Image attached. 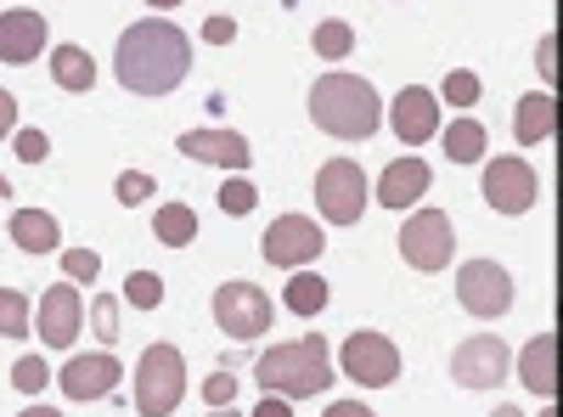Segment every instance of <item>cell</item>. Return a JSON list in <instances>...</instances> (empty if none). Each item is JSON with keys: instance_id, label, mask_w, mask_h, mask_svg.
<instances>
[{"instance_id": "19", "label": "cell", "mask_w": 563, "mask_h": 417, "mask_svg": "<svg viewBox=\"0 0 563 417\" xmlns=\"http://www.w3.org/2000/svg\"><path fill=\"white\" fill-rule=\"evenodd\" d=\"M7 231H12V243H18L23 254H57V243H63L57 215H45V209H18Z\"/></svg>"}, {"instance_id": "2", "label": "cell", "mask_w": 563, "mask_h": 417, "mask_svg": "<svg viewBox=\"0 0 563 417\" xmlns=\"http://www.w3.org/2000/svg\"><path fill=\"white\" fill-rule=\"evenodd\" d=\"M310 119L316 130L339 135V142H366V135H378L384 102L361 74H321L310 85Z\"/></svg>"}, {"instance_id": "15", "label": "cell", "mask_w": 563, "mask_h": 417, "mask_svg": "<svg viewBox=\"0 0 563 417\" xmlns=\"http://www.w3.org/2000/svg\"><path fill=\"white\" fill-rule=\"evenodd\" d=\"M389 124H395V135L406 147H417V142H429V135L440 130V97L429 85H406L400 97H395V108H389Z\"/></svg>"}, {"instance_id": "21", "label": "cell", "mask_w": 563, "mask_h": 417, "mask_svg": "<svg viewBox=\"0 0 563 417\" xmlns=\"http://www.w3.org/2000/svg\"><path fill=\"white\" fill-rule=\"evenodd\" d=\"M52 79L63 90H90V85H97V63H90L85 45H57V52H52Z\"/></svg>"}, {"instance_id": "36", "label": "cell", "mask_w": 563, "mask_h": 417, "mask_svg": "<svg viewBox=\"0 0 563 417\" xmlns=\"http://www.w3.org/2000/svg\"><path fill=\"white\" fill-rule=\"evenodd\" d=\"M231 395H238V384H231V373H214V378L203 384V400H209V406H231Z\"/></svg>"}, {"instance_id": "10", "label": "cell", "mask_w": 563, "mask_h": 417, "mask_svg": "<svg viewBox=\"0 0 563 417\" xmlns=\"http://www.w3.org/2000/svg\"><path fill=\"white\" fill-rule=\"evenodd\" d=\"M512 373V350H507V339H496V333H479V339H467V344H456V355H451V378H456V389H496L501 378Z\"/></svg>"}, {"instance_id": "18", "label": "cell", "mask_w": 563, "mask_h": 417, "mask_svg": "<svg viewBox=\"0 0 563 417\" xmlns=\"http://www.w3.org/2000/svg\"><path fill=\"white\" fill-rule=\"evenodd\" d=\"M422 193H429V164L422 158H395L378 175V204L384 209H411Z\"/></svg>"}, {"instance_id": "8", "label": "cell", "mask_w": 563, "mask_h": 417, "mask_svg": "<svg viewBox=\"0 0 563 417\" xmlns=\"http://www.w3.org/2000/svg\"><path fill=\"white\" fill-rule=\"evenodd\" d=\"M400 254L411 271H445L451 254H456V231L440 209H417L406 226H400Z\"/></svg>"}, {"instance_id": "45", "label": "cell", "mask_w": 563, "mask_h": 417, "mask_svg": "<svg viewBox=\"0 0 563 417\" xmlns=\"http://www.w3.org/2000/svg\"><path fill=\"white\" fill-rule=\"evenodd\" d=\"M541 417H558V411H552V406H547V411H541Z\"/></svg>"}, {"instance_id": "1", "label": "cell", "mask_w": 563, "mask_h": 417, "mask_svg": "<svg viewBox=\"0 0 563 417\" xmlns=\"http://www.w3.org/2000/svg\"><path fill=\"white\" fill-rule=\"evenodd\" d=\"M113 68H119V85L135 90V97H169L192 74V40L169 18H141L119 34Z\"/></svg>"}, {"instance_id": "9", "label": "cell", "mask_w": 563, "mask_h": 417, "mask_svg": "<svg viewBox=\"0 0 563 417\" xmlns=\"http://www.w3.org/2000/svg\"><path fill=\"white\" fill-rule=\"evenodd\" d=\"M260 254L276 265V271H305L316 254H327V238H321V226L305 220V215H282L265 226V243Z\"/></svg>"}, {"instance_id": "11", "label": "cell", "mask_w": 563, "mask_h": 417, "mask_svg": "<svg viewBox=\"0 0 563 417\" xmlns=\"http://www.w3.org/2000/svg\"><path fill=\"white\" fill-rule=\"evenodd\" d=\"M456 299H462V310H474V316H485V321L507 316V310H512V276H507V265H496V260H467V265L456 271Z\"/></svg>"}, {"instance_id": "42", "label": "cell", "mask_w": 563, "mask_h": 417, "mask_svg": "<svg viewBox=\"0 0 563 417\" xmlns=\"http://www.w3.org/2000/svg\"><path fill=\"white\" fill-rule=\"evenodd\" d=\"M147 7H153V12H169V7H180V0H147Z\"/></svg>"}, {"instance_id": "16", "label": "cell", "mask_w": 563, "mask_h": 417, "mask_svg": "<svg viewBox=\"0 0 563 417\" xmlns=\"http://www.w3.org/2000/svg\"><path fill=\"white\" fill-rule=\"evenodd\" d=\"M186 158H198V164H220V169H249V135L238 130H186L180 142H175Z\"/></svg>"}, {"instance_id": "14", "label": "cell", "mask_w": 563, "mask_h": 417, "mask_svg": "<svg viewBox=\"0 0 563 417\" xmlns=\"http://www.w3.org/2000/svg\"><path fill=\"white\" fill-rule=\"evenodd\" d=\"M40 339L52 344V350H68L74 339H79V328H85V299H79V288L74 283H52L40 294Z\"/></svg>"}, {"instance_id": "23", "label": "cell", "mask_w": 563, "mask_h": 417, "mask_svg": "<svg viewBox=\"0 0 563 417\" xmlns=\"http://www.w3.org/2000/svg\"><path fill=\"white\" fill-rule=\"evenodd\" d=\"M519 378H525V389L552 395V333H536V339L525 344V355H519Z\"/></svg>"}, {"instance_id": "6", "label": "cell", "mask_w": 563, "mask_h": 417, "mask_svg": "<svg viewBox=\"0 0 563 417\" xmlns=\"http://www.w3.org/2000/svg\"><path fill=\"white\" fill-rule=\"evenodd\" d=\"M339 366H344V378H355V384H366V389H389V384L400 378V350H395L389 333L361 328V333L344 339Z\"/></svg>"}, {"instance_id": "3", "label": "cell", "mask_w": 563, "mask_h": 417, "mask_svg": "<svg viewBox=\"0 0 563 417\" xmlns=\"http://www.w3.org/2000/svg\"><path fill=\"white\" fill-rule=\"evenodd\" d=\"M254 384L276 400H310L321 389H333V350L321 333L294 339V344H271L254 366Z\"/></svg>"}, {"instance_id": "40", "label": "cell", "mask_w": 563, "mask_h": 417, "mask_svg": "<svg viewBox=\"0 0 563 417\" xmlns=\"http://www.w3.org/2000/svg\"><path fill=\"white\" fill-rule=\"evenodd\" d=\"M254 417H294V400H276V395H265V400L254 406Z\"/></svg>"}, {"instance_id": "25", "label": "cell", "mask_w": 563, "mask_h": 417, "mask_svg": "<svg viewBox=\"0 0 563 417\" xmlns=\"http://www.w3.org/2000/svg\"><path fill=\"white\" fill-rule=\"evenodd\" d=\"M153 231H158V243H169V249H186L198 238V215L186 209V204H164L158 215H153Z\"/></svg>"}, {"instance_id": "37", "label": "cell", "mask_w": 563, "mask_h": 417, "mask_svg": "<svg viewBox=\"0 0 563 417\" xmlns=\"http://www.w3.org/2000/svg\"><path fill=\"white\" fill-rule=\"evenodd\" d=\"M231 34H238V23H231V18H209L203 23V40L209 45H231Z\"/></svg>"}, {"instance_id": "39", "label": "cell", "mask_w": 563, "mask_h": 417, "mask_svg": "<svg viewBox=\"0 0 563 417\" xmlns=\"http://www.w3.org/2000/svg\"><path fill=\"white\" fill-rule=\"evenodd\" d=\"M12 124H18V102H12V90H0V142L12 135Z\"/></svg>"}, {"instance_id": "4", "label": "cell", "mask_w": 563, "mask_h": 417, "mask_svg": "<svg viewBox=\"0 0 563 417\" xmlns=\"http://www.w3.org/2000/svg\"><path fill=\"white\" fill-rule=\"evenodd\" d=\"M186 395V361L175 344H147L135 366V411L141 417H169Z\"/></svg>"}, {"instance_id": "27", "label": "cell", "mask_w": 563, "mask_h": 417, "mask_svg": "<svg viewBox=\"0 0 563 417\" xmlns=\"http://www.w3.org/2000/svg\"><path fill=\"white\" fill-rule=\"evenodd\" d=\"M479 74L474 68H456V74H445V90H440V97L451 102V108H462V113H474V102H479Z\"/></svg>"}, {"instance_id": "34", "label": "cell", "mask_w": 563, "mask_h": 417, "mask_svg": "<svg viewBox=\"0 0 563 417\" xmlns=\"http://www.w3.org/2000/svg\"><path fill=\"white\" fill-rule=\"evenodd\" d=\"M147 198H153V180L141 169H124L119 175V204H147Z\"/></svg>"}, {"instance_id": "35", "label": "cell", "mask_w": 563, "mask_h": 417, "mask_svg": "<svg viewBox=\"0 0 563 417\" xmlns=\"http://www.w3.org/2000/svg\"><path fill=\"white\" fill-rule=\"evenodd\" d=\"M97 339H102V344L119 339V305H113V299H97Z\"/></svg>"}, {"instance_id": "33", "label": "cell", "mask_w": 563, "mask_h": 417, "mask_svg": "<svg viewBox=\"0 0 563 417\" xmlns=\"http://www.w3.org/2000/svg\"><path fill=\"white\" fill-rule=\"evenodd\" d=\"M12 147H18L23 164H45V153H52V142H45L40 130H18V135H12Z\"/></svg>"}, {"instance_id": "41", "label": "cell", "mask_w": 563, "mask_h": 417, "mask_svg": "<svg viewBox=\"0 0 563 417\" xmlns=\"http://www.w3.org/2000/svg\"><path fill=\"white\" fill-rule=\"evenodd\" d=\"M18 417H63L57 406H29V411H18Z\"/></svg>"}, {"instance_id": "29", "label": "cell", "mask_w": 563, "mask_h": 417, "mask_svg": "<svg viewBox=\"0 0 563 417\" xmlns=\"http://www.w3.org/2000/svg\"><path fill=\"white\" fill-rule=\"evenodd\" d=\"M124 299H130V305H141V310H158L164 283H158L153 271H130V276H124Z\"/></svg>"}, {"instance_id": "17", "label": "cell", "mask_w": 563, "mask_h": 417, "mask_svg": "<svg viewBox=\"0 0 563 417\" xmlns=\"http://www.w3.org/2000/svg\"><path fill=\"white\" fill-rule=\"evenodd\" d=\"M40 52H45V18H40V12H23V7L0 12V63L23 68V63H34Z\"/></svg>"}, {"instance_id": "43", "label": "cell", "mask_w": 563, "mask_h": 417, "mask_svg": "<svg viewBox=\"0 0 563 417\" xmlns=\"http://www.w3.org/2000/svg\"><path fill=\"white\" fill-rule=\"evenodd\" d=\"M490 417H519V406H496Z\"/></svg>"}, {"instance_id": "20", "label": "cell", "mask_w": 563, "mask_h": 417, "mask_svg": "<svg viewBox=\"0 0 563 417\" xmlns=\"http://www.w3.org/2000/svg\"><path fill=\"white\" fill-rule=\"evenodd\" d=\"M552 119H558L552 97L547 90H530V97H519V108H512V135H519L525 147H536V142L552 135Z\"/></svg>"}, {"instance_id": "13", "label": "cell", "mask_w": 563, "mask_h": 417, "mask_svg": "<svg viewBox=\"0 0 563 417\" xmlns=\"http://www.w3.org/2000/svg\"><path fill=\"white\" fill-rule=\"evenodd\" d=\"M119 378H124V366H119V355H113V350L68 355V366H63V395H68V400H79V406H90V400L113 395V389H119Z\"/></svg>"}, {"instance_id": "28", "label": "cell", "mask_w": 563, "mask_h": 417, "mask_svg": "<svg viewBox=\"0 0 563 417\" xmlns=\"http://www.w3.org/2000/svg\"><path fill=\"white\" fill-rule=\"evenodd\" d=\"M29 333V305L18 288H0V339H23Z\"/></svg>"}, {"instance_id": "30", "label": "cell", "mask_w": 563, "mask_h": 417, "mask_svg": "<svg viewBox=\"0 0 563 417\" xmlns=\"http://www.w3.org/2000/svg\"><path fill=\"white\" fill-rule=\"evenodd\" d=\"M220 209H225V215H254V209H260V193H254V180L231 175L225 187H220Z\"/></svg>"}, {"instance_id": "31", "label": "cell", "mask_w": 563, "mask_h": 417, "mask_svg": "<svg viewBox=\"0 0 563 417\" xmlns=\"http://www.w3.org/2000/svg\"><path fill=\"white\" fill-rule=\"evenodd\" d=\"M63 271H68L63 283H74V288H79V283H97V276H102V254H97V249H68V254H63Z\"/></svg>"}, {"instance_id": "32", "label": "cell", "mask_w": 563, "mask_h": 417, "mask_svg": "<svg viewBox=\"0 0 563 417\" xmlns=\"http://www.w3.org/2000/svg\"><path fill=\"white\" fill-rule=\"evenodd\" d=\"M45 378H52V373H45V361H40V355H18L12 384H18L23 395H40V389H45Z\"/></svg>"}, {"instance_id": "26", "label": "cell", "mask_w": 563, "mask_h": 417, "mask_svg": "<svg viewBox=\"0 0 563 417\" xmlns=\"http://www.w3.org/2000/svg\"><path fill=\"white\" fill-rule=\"evenodd\" d=\"M355 52V29L344 23V18H327V23H316V57H327V63H344Z\"/></svg>"}, {"instance_id": "24", "label": "cell", "mask_w": 563, "mask_h": 417, "mask_svg": "<svg viewBox=\"0 0 563 417\" xmlns=\"http://www.w3.org/2000/svg\"><path fill=\"white\" fill-rule=\"evenodd\" d=\"M282 305H288L294 316H321L327 305V283L316 271H288V288H282Z\"/></svg>"}, {"instance_id": "5", "label": "cell", "mask_w": 563, "mask_h": 417, "mask_svg": "<svg viewBox=\"0 0 563 417\" xmlns=\"http://www.w3.org/2000/svg\"><path fill=\"white\" fill-rule=\"evenodd\" d=\"M271 316H276V305H271V294L260 283H220L214 288V321H220L225 339L249 344V339L271 333Z\"/></svg>"}, {"instance_id": "22", "label": "cell", "mask_w": 563, "mask_h": 417, "mask_svg": "<svg viewBox=\"0 0 563 417\" xmlns=\"http://www.w3.org/2000/svg\"><path fill=\"white\" fill-rule=\"evenodd\" d=\"M485 124L479 119H451V130H445V153H451V164H485Z\"/></svg>"}, {"instance_id": "12", "label": "cell", "mask_w": 563, "mask_h": 417, "mask_svg": "<svg viewBox=\"0 0 563 417\" xmlns=\"http://www.w3.org/2000/svg\"><path fill=\"white\" fill-rule=\"evenodd\" d=\"M536 193H541V180H536V169L519 153L485 164V198H490L496 215H530L536 209Z\"/></svg>"}, {"instance_id": "7", "label": "cell", "mask_w": 563, "mask_h": 417, "mask_svg": "<svg viewBox=\"0 0 563 417\" xmlns=\"http://www.w3.org/2000/svg\"><path fill=\"white\" fill-rule=\"evenodd\" d=\"M316 209L333 226H355L366 215V175H361L355 158L321 164V175H316Z\"/></svg>"}, {"instance_id": "44", "label": "cell", "mask_w": 563, "mask_h": 417, "mask_svg": "<svg viewBox=\"0 0 563 417\" xmlns=\"http://www.w3.org/2000/svg\"><path fill=\"white\" fill-rule=\"evenodd\" d=\"M7 193H12V187H7V175H0V198H7Z\"/></svg>"}, {"instance_id": "38", "label": "cell", "mask_w": 563, "mask_h": 417, "mask_svg": "<svg viewBox=\"0 0 563 417\" xmlns=\"http://www.w3.org/2000/svg\"><path fill=\"white\" fill-rule=\"evenodd\" d=\"M321 417H378V411H372V406H361V400H333V406H327Z\"/></svg>"}]
</instances>
